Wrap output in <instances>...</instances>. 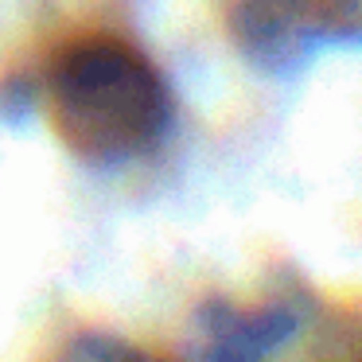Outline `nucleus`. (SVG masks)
Returning a JSON list of instances; mask_svg holds the SVG:
<instances>
[{"instance_id":"1","label":"nucleus","mask_w":362,"mask_h":362,"mask_svg":"<svg viewBox=\"0 0 362 362\" xmlns=\"http://www.w3.org/2000/svg\"><path fill=\"white\" fill-rule=\"evenodd\" d=\"M55 136L90 168H121L148 156L172 129V90L141 47L117 35H82L47 71Z\"/></svg>"},{"instance_id":"2","label":"nucleus","mask_w":362,"mask_h":362,"mask_svg":"<svg viewBox=\"0 0 362 362\" xmlns=\"http://www.w3.org/2000/svg\"><path fill=\"white\" fill-rule=\"evenodd\" d=\"M230 32L245 59L284 74L320 47L362 43V0H234Z\"/></svg>"},{"instance_id":"3","label":"nucleus","mask_w":362,"mask_h":362,"mask_svg":"<svg viewBox=\"0 0 362 362\" xmlns=\"http://www.w3.org/2000/svg\"><path fill=\"white\" fill-rule=\"evenodd\" d=\"M300 327V315L292 304L273 300L257 308H238L230 300H206L191 323V351L203 358H261L269 351H281Z\"/></svg>"},{"instance_id":"4","label":"nucleus","mask_w":362,"mask_h":362,"mask_svg":"<svg viewBox=\"0 0 362 362\" xmlns=\"http://www.w3.org/2000/svg\"><path fill=\"white\" fill-rule=\"evenodd\" d=\"M66 354H74V358H117V354H136V351L121 339H105L102 331H90L78 343L66 346Z\"/></svg>"}]
</instances>
